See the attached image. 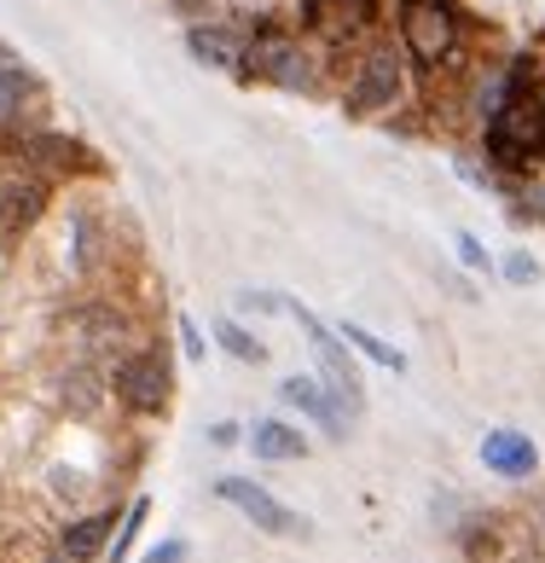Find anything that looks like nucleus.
I'll use <instances>...</instances> for the list:
<instances>
[{
    "label": "nucleus",
    "mask_w": 545,
    "mask_h": 563,
    "mask_svg": "<svg viewBox=\"0 0 545 563\" xmlns=\"http://www.w3.org/2000/svg\"><path fill=\"white\" fill-rule=\"evenodd\" d=\"M53 210V180L30 175L24 163H12L7 175H0V244H18L30 239L41 221Z\"/></svg>",
    "instance_id": "6e6552de"
},
{
    "label": "nucleus",
    "mask_w": 545,
    "mask_h": 563,
    "mask_svg": "<svg viewBox=\"0 0 545 563\" xmlns=\"http://www.w3.org/2000/svg\"><path fill=\"white\" fill-rule=\"evenodd\" d=\"M209 331H215V343H221L226 354H233V361H244V366H262V361H267V343H262L249 325H238L233 314H221Z\"/></svg>",
    "instance_id": "a211bd4d"
},
{
    "label": "nucleus",
    "mask_w": 545,
    "mask_h": 563,
    "mask_svg": "<svg viewBox=\"0 0 545 563\" xmlns=\"http://www.w3.org/2000/svg\"><path fill=\"white\" fill-rule=\"evenodd\" d=\"M505 279L511 285H534L540 279V262L529 256V250H511V256H505Z\"/></svg>",
    "instance_id": "5701e85b"
},
{
    "label": "nucleus",
    "mask_w": 545,
    "mask_h": 563,
    "mask_svg": "<svg viewBox=\"0 0 545 563\" xmlns=\"http://www.w3.org/2000/svg\"><path fill=\"white\" fill-rule=\"evenodd\" d=\"M290 297H279V290H238V314H285Z\"/></svg>",
    "instance_id": "412c9836"
},
{
    "label": "nucleus",
    "mask_w": 545,
    "mask_h": 563,
    "mask_svg": "<svg viewBox=\"0 0 545 563\" xmlns=\"http://www.w3.org/2000/svg\"><path fill=\"white\" fill-rule=\"evenodd\" d=\"M111 529H116V511H88V517H65V529L53 534V552L70 558V563H93L104 558V547H111Z\"/></svg>",
    "instance_id": "4468645a"
},
{
    "label": "nucleus",
    "mask_w": 545,
    "mask_h": 563,
    "mask_svg": "<svg viewBox=\"0 0 545 563\" xmlns=\"http://www.w3.org/2000/svg\"><path fill=\"white\" fill-rule=\"evenodd\" d=\"M104 384H111V401L122 412H134V419H163L175 401V372H169V354L163 349H145L134 343L129 354H116L111 372H104Z\"/></svg>",
    "instance_id": "f257e3e1"
},
{
    "label": "nucleus",
    "mask_w": 545,
    "mask_h": 563,
    "mask_svg": "<svg viewBox=\"0 0 545 563\" xmlns=\"http://www.w3.org/2000/svg\"><path fill=\"white\" fill-rule=\"evenodd\" d=\"M12 163H24L30 175H41V180H81V175H99V157L81 145L76 134H65V129H35L24 145L12 152Z\"/></svg>",
    "instance_id": "0eeeda50"
},
{
    "label": "nucleus",
    "mask_w": 545,
    "mask_h": 563,
    "mask_svg": "<svg viewBox=\"0 0 545 563\" xmlns=\"http://www.w3.org/2000/svg\"><path fill=\"white\" fill-rule=\"evenodd\" d=\"M180 349H186V361H203V331H198V320H186V314H180Z\"/></svg>",
    "instance_id": "a878e982"
},
{
    "label": "nucleus",
    "mask_w": 545,
    "mask_h": 563,
    "mask_svg": "<svg viewBox=\"0 0 545 563\" xmlns=\"http://www.w3.org/2000/svg\"><path fill=\"white\" fill-rule=\"evenodd\" d=\"M401 53L424 76H442L458 65L465 35H458V12L447 0H401Z\"/></svg>",
    "instance_id": "7ed1b4c3"
},
{
    "label": "nucleus",
    "mask_w": 545,
    "mask_h": 563,
    "mask_svg": "<svg viewBox=\"0 0 545 563\" xmlns=\"http://www.w3.org/2000/svg\"><path fill=\"white\" fill-rule=\"evenodd\" d=\"M215 499H226V506H233L244 523H256L262 534H279V540L308 534V517H297L279 494H267L262 483H249V476H221V483H215Z\"/></svg>",
    "instance_id": "1a4fd4ad"
},
{
    "label": "nucleus",
    "mask_w": 545,
    "mask_h": 563,
    "mask_svg": "<svg viewBox=\"0 0 545 563\" xmlns=\"http://www.w3.org/2000/svg\"><path fill=\"white\" fill-rule=\"evenodd\" d=\"M244 442L256 459H267V465H290V459H308V435L297 424H285V419H256L244 430Z\"/></svg>",
    "instance_id": "dca6fc26"
},
{
    "label": "nucleus",
    "mask_w": 545,
    "mask_h": 563,
    "mask_svg": "<svg viewBox=\"0 0 545 563\" xmlns=\"http://www.w3.org/2000/svg\"><path fill=\"white\" fill-rule=\"evenodd\" d=\"M371 7L377 0H297V24L302 41H320V47H348L371 30Z\"/></svg>",
    "instance_id": "9d476101"
},
{
    "label": "nucleus",
    "mask_w": 545,
    "mask_h": 563,
    "mask_svg": "<svg viewBox=\"0 0 545 563\" xmlns=\"http://www.w3.org/2000/svg\"><path fill=\"white\" fill-rule=\"evenodd\" d=\"M111 221H104L99 210H88V203H76L70 210V227H65V262L76 279H93L104 267V250H111Z\"/></svg>",
    "instance_id": "9b49d317"
},
{
    "label": "nucleus",
    "mask_w": 545,
    "mask_h": 563,
    "mask_svg": "<svg viewBox=\"0 0 545 563\" xmlns=\"http://www.w3.org/2000/svg\"><path fill=\"white\" fill-rule=\"evenodd\" d=\"M35 563H70V558H58V552H47V558H35Z\"/></svg>",
    "instance_id": "c85d7f7f"
},
{
    "label": "nucleus",
    "mask_w": 545,
    "mask_h": 563,
    "mask_svg": "<svg viewBox=\"0 0 545 563\" xmlns=\"http://www.w3.org/2000/svg\"><path fill=\"white\" fill-rule=\"evenodd\" d=\"M481 465L493 476H505V483H529L540 471V448H534V435H522V430H488L481 435Z\"/></svg>",
    "instance_id": "f8f14e48"
},
{
    "label": "nucleus",
    "mask_w": 545,
    "mask_h": 563,
    "mask_svg": "<svg viewBox=\"0 0 545 563\" xmlns=\"http://www.w3.org/2000/svg\"><path fill=\"white\" fill-rule=\"evenodd\" d=\"M238 442H244V430H238V424H226V419H221V424H209V448H238Z\"/></svg>",
    "instance_id": "bb28decb"
},
{
    "label": "nucleus",
    "mask_w": 545,
    "mask_h": 563,
    "mask_svg": "<svg viewBox=\"0 0 545 563\" xmlns=\"http://www.w3.org/2000/svg\"><path fill=\"white\" fill-rule=\"evenodd\" d=\"M453 244H458V262H465L470 274H493V256H488V244H481L476 233H458Z\"/></svg>",
    "instance_id": "4be33fe9"
},
{
    "label": "nucleus",
    "mask_w": 545,
    "mask_h": 563,
    "mask_svg": "<svg viewBox=\"0 0 545 563\" xmlns=\"http://www.w3.org/2000/svg\"><path fill=\"white\" fill-rule=\"evenodd\" d=\"M186 53H192L203 70H233L238 76L244 35L233 24H209V18H198V24H186Z\"/></svg>",
    "instance_id": "2eb2a0df"
},
{
    "label": "nucleus",
    "mask_w": 545,
    "mask_h": 563,
    "mask_svg": "<svg viewBox=\"0 0 545 563\" xmlns=\"http://www.w3.org/2000/svg\"><path fill=\"white\" fill-rule=\"evenodd\" d=\"M145 517H152V499H129V511H122V523L111 529V547H104V563H129V552H134V540L145 534Z\"/></svg>",
    "instance_id": "6ab92c4d"
},
{
    "label": "nucleus",
    "mask_w": 545,
    "mask_h": 563,
    "mask_svg": "<svg viewBox=\"0 0 545 563\" xmlns=\"http://www.w3.org/2000/svg\"><path fill=\"white\" fill-rule=\"evenodd\" d=\"M534 210H540V216H545V186H540V192H534Z\"/></svg>",
    "instance_id": "cd10ccee"
},
{
    "label": "nucleus",
    "mask_w": 545,
    "mask_h": 563,
    "mask_svg": "<svg viewBox=\"0 0 545 563\" xmlns=\"http://www.w3.org/2000/svg\"><path fill=\"white\" fill-rule=\"evenodd\" d=\"M35 88H41V76L7 47V41H0V93H35Z\"/></svg>",
    "instance_id": "aec40b11"
},
{
    "label": "nucleus",
    "mask_w": 545,
    "mask_h": 563,
    "mask_svg": "<svg viewBox=\"0 0 545 563\" xmlns=\"http://www.w3.org/2000/svg\"><path fill=\"white\" fill-rule=\"evenodd\" d=\"M401 93H407V58L394 53L389 41H377V47H366L360 58H354L343 106L354 117H383V111L401 106Z\"/></svg>",
    "instance_id": "39448f33"
},
{
    "label": "nucleus",
    "mask_w": 545,
    "mask_h": 563,
    "mask_svg": "<svg viewBox=\"0 0 545 563\" xmlns=\"http://www.w3.org/2000/svg\"><path fill=\"white\" fill-rule=\"evenodd\" d=\"M65 331L76 338V361H116V354L134 349V325L122 314V302H76L65 314Z\"/></svg>",
    "instance_id": "423d86ee"
},
{
    "label": "nucleus",
    "mask_w": 545,
    "mask_h": 563,
    "mask_svg": "<svg viewBox=\"0 0 545 563\" xmlns=\"http://www.w3.org/2000/svg\"><path fill=\"white\" fill-rule=\"evenodd\" d=\"M163 7H169L175 18H186V24H198V18L215 12V0H163Z\"/></svg>",
    "instance_id": "b1692460"
},
{
    "label": "nucleus",
    "mask_w": 545,
    "mask_h": 563,
    "mask_svg": "<svg viewBox=\"0 0 545 563\" xmlns=\"http://www.w3.org/2000/svg\"><path fill=\"white\" fill-rule=\"evenodd\" d=\"M238 81H272L285 93H308L320 81V58L297 30H267V35H249L244 53H238Z\"/></svg>",
    "instance_id": "f03ea898"
},
{
    "label": "nucleus",
    "mask_w": 545,
    "mask_h": 563,
    "mask_svg": "<svg viewBox=\"0 0 545 563\" xmlns=\"http://www.w3.org/2000/svg\"><path fill=\"white\" fill-rule=\"evenodd\" d=\"M186 552H192L186 540H163V547H152V552H145L140 563H186Z\"/></svg>",
    "instance_id": "393cba45"
},
{
    "label": "nucleus",
    "mask_w": 545,
    "mask_h": 563,
    "mask_svg": "<svg viewBox=\"0 0 545 563\" xmlns=\"http://www.w3.org/2000/svg\"><path fill=\"white\" fill-rule=\"evenodd\" d=\"M337 338L354 349V354H366V361L371 366H389V372H407V354L401 349H394V343H383V338H377V331H366L360 320H343L337 325Z\"/></svg>",
    "instance_id": "f3484780"
},
{
    "label": "nucleus",
    "mask_w": 545,
    "mask_h": 563,
    "mask_svg": "<svg viewBox=\"0 0 545 563\" xmlns=\"http://www.w3.org/2000/svg\"><path fill=\"white\" fill-rule=\"evenodd\" d=\"M279 401H285V407H302V419L320 424L325 442H343V435H348L343 407L325 395V384H320V378H302V372H297V378H285V384H279Z\"/></svg>",
    "instance_id": "ddd939ff"
},
{
    "label": "nucleus",
    "mask_w": 545,
    "mask_h": 563,
    "mask_svg": "<svg viewBox=\"0 0 545 563\" xmlns=\"http://www.w3.org/2000/svg\"><path fill=\"white\" fill-rule=\"evenodd\" d=\"M285 314L308 331L313 361H320V384H325L331 401L343 407V419L354 424V419L366 412V378H360V366H354V349H348V343H343V338H337V331H331L320 314H313V308H302V302H290Z\"/></svg>",
    "instance_id": "20e7f679"
}]
</instances>
